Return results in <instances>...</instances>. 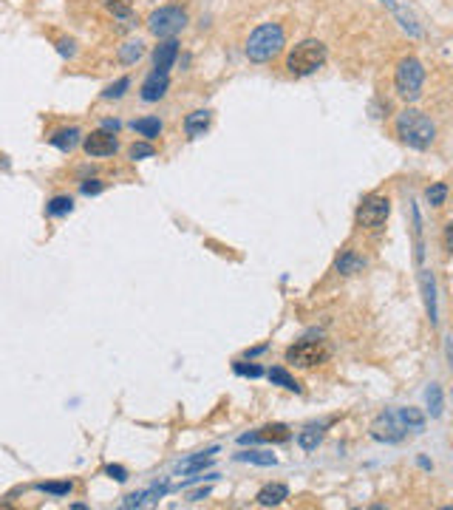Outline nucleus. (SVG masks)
<instances>
[{
    "label": "nucleus",
    "mask_w": 453,
    "mask_h": 510,
    "mask_svg": "<svg viewBox=\"0 0 453 510\" xmlns=\"http://www.w3.org/2000/svg\"><path fill=\"white\" fill-rule=\"evenodd\" d=\"M394 131H397L399 142L413 150H428L436 139V122L425 111H416V108L399 111L394 119Z\"/></svg>",
    "instance_id": "obj_1"
},
{
    "label": "nucleus",
    "mask_w": 453,
    "mask_h": 510,
    "mask_svg": "<svg viewBox=\"0 0 453 510\" xmlns=\"http://www.w3.org/2000/svg\"><path fill=\"white\" fill-rule=\"evenodd\" d=\"M286 46V32L281 23H261L258 29H253V35L247 37L244 54L250 63H272Z\"/></svg>",
    "instance_id": "obj_2"
},
{
    "label": "nucleus",
    "mask_w": 453,
    "mask_h": 510,
    "mask_svg": "<svg viewBox=\"0 0 453 510\" xmlns=\"http://www.w3.org/2000/svg\"><path fill=\"white\" fill-rule=\"evenodd\" d=\"M329 60V49L323 40L318 37H306L301 43H295L286 54V71L292 77H312L318 74Z\"/></svg>",
    "instance_id": "obj_3"
},
{
    "label": "nucleus",
    "mask_w": 453,
    "mask_h": 510,
    "mask_svg": "<svg viewBox=\"0 0 453 510\" xmlns=\"http://www.w3.org/2000/svg\"><path fill=\"white\" fill-rule=\"evenodd\" d=\"M422 85H425V66L419 57L408 54L397 63V71H394V88L397 94L405 100V102H413L422 97Z\"/></svg>",
    "instance_id": "obj_4"
},
{
    "label": "nucleus",
    "mask_w": 453,
    "mask_h": 510,
    "mask_svg": "<svg viewBox=\"0 0 453 510\" xmlns=\"http://www.w3.org/2000/svg\"><path fill=\"white\" fill-rule=\"evenodd\" d=\"M184 26H187V12L181 6H162V9L150 12V18H147V32L159 40L176 37Z\"/></svg>",
    "instance_id": "obj_5"
},
{
    "label": "nucleus",
    "mask_w": 453,
    "mask_h": 510,
    "mask_svg": "<svg viewBox=\"0 0 453 510\" xmlns=\"http://www.w3.org/2000/svg\"><path fill=\"white\" fill-rule=\"evenodd\" d=\"M329 355H332V349L326 340H306L303 338L286 349V363H295L301 369H315V366L326 363Z\"/></svg>",
    "instance_id": "obj_6"
},
{
    "label": "nucleus",
    "mask_w": 453,
    "mask_h": 510,
    "mask_svg": "<svg viewBox=\"0 0 453 510\" xmlns=\"http://www.w3.org/2000/svg\"><path fill=\"white\" fill-rule=\"evenodd\" d=\"M391 215V198L388 196H366L357 207V227L363 230H380Z\"/></svg>",
    "instance_id": "obj_7"
},
{
    "label": "nucleus",
    "mask_w": 453,
    "mask_h": 510,
    "mask_svg": "<svg viewBox=\"0 0 453 510\" xmlns=\"http://www.w3.org/2000/svg\"><path fill=\"white\" fill-rule=\"evenodd\" d=\"M368 434H371V439L385 442V445H397V442H402V439L408 437V431H405V425L399 422L397 411H380V414L371 420Z\"/></svg>",
    "instance_id": "obj_8"
},
{
    "label": "nucleus",
    "mask_w": 453,
    "mask_h": 510,
    "mask_svg": "<svg viewBox=\"0 0 453 510\" xmlns=\"http://www.w3.org/2000/svg\"><path fill=\"white\" fill-rule=\"evenodd\" d=\"M83 150H85L88 156H94V159L114 156V153L119 150V139L114 136V131L99 128V131H91V134L83 139Z\"/></svg>",
    "instance_id": "obj_9"
},
{
    "label": "nucleus",
    "mask_w": 453,
    "mask_h": 510,
    "mask_svg": "<svg viewBox=\"0 0 453 510\" xmlns=\"http://www.w3.org/2000/svg\"><path fill=\"white\" fill-rule=\"evenodd\" d=\"M289 439H292V431L284 422H272V425H264V428H258L253 434L238 437L241 445H247V442H275V445H281V442H289Z\"/></svg>",
    "instance_id": "obj_10"
},
{
    "label": "nucleus",
    "mask_w": 453,
    "mask_h": 510,
    "mask_svg": "<svg viewBox=\"0 0 453 510\" xmlns=\"http://www.w3.org/2000/svg\"><path fill=\"white\" fill-rule=\"evenodd\" d=\"M167 88H170V77L162 74V71H150L145 80H142V88H139V97L145 102H159L167 97Z\"/></svg>",
    "instance_id": "obj_11"
},
{
    "label": "nucleus",
    "mask_w": 453,
    "mask_h": 510,
    "mask_svg": "<svg viewBox=\"0 0 453 510\" xmlns=\"http://www.w3.org/2000/svg\"><path fill=\"white\" fill-rule=\"evenodd\" d=\"M419 290H422V298H425V312H428V321L430 326L439 324V304H436V278L430 270H419Z\"/></svg>",
    "instance_id": "obj_12"
},
{
    "label": "nucleus",
    "mask_w": 453,
    "mask_h": 510,
    "mask_svg": "<svg viewBox=\"0 0 453 510\" xmlns=\"http://www.w3.org/2000/svg\"><path fill=\"white\" fill-rule=\"evenodd\" d=\"M368 267V261H366V255H360L357 249H351V247H346L337 259H334V273L337 275H357V273H363Z\"/></svg>",
    "instance_id": "obj_13"
},
{
    "label": "nucleus",
    "mask_w": 453,
    "mask_h": 510,
    "mask_svg": "<svg viewBox=\"0 0 453 510\" xmlns=\"http://www.w3.org/2000/svg\"><path fill=\"white\" fill-rule=\"evenodd\" d=\"M176 57H179V40H176V37H167V40H162V43L153 49V71H162V74H167V71L173 69Z\"/></svg>",
    "instance_id": "obj_14"
},
{
    "label": "nucleus",
    "mask_w": 453,
    "mask_h": 510,
    "mask_svg": "<svg viewBox=\"0 0 453 510\" xmlns=\"http://www.w3.org/2000/svg\"><path fill=\"white\" fill-rule=\"evenodd\" d=\"M286 499H289V487H286L284 482L264 485V487L258 490V496H255V502H258L261 507H278V504H284Z\"/></svg>",
    "instance_id": "obj_15"
},
{
    "label": "nucleus",
    "mask_w": 453,
    "mask_h": 510,
    "mask_svg": "<svg viewBox=\"0 0 453 510\" xmlns=\"http://www.w3.org/2000/svg\"><path fill=\"white\" fill-rule=\"evenodd\" d=\"M164 493H167V485H153V487H147V490H139V493L125 496L122 507H145V504H156Z\"/></svg>",
    "instance_id": "obj_16"
},
{
    "label": "nucleus",
    "mask_w": 453,
    "mask_h": 510,
    "mask_svg": "<svg viewBox=\"0 0 453 510\" xmlns=\"http://www.w3.org/2000/svg\"><path fill=\"white\" fill-rule=\"evenodd\" d=\"M83 139H85V136H83V131L71 125V128H63V131H57V134H54L49 142H52L57 150H63V153H71V150H77V145H80Z\"/></svg>",
    "instance_id": "obj_17"
},
{
    "label": "nucleus",
    "mask_w": 453,
    "mask_h": 510,
    "mask_svg": "<svg viewBox=\"0 0 453 510\" xmlns=\"http://www.w3.org/2000/svg\"><path fill=\"white\" fill-rule=\"evenodd\" d=\"M212 453H215V448H207V451H201V453H193V456H187V459H181L179 462V473H204L210 465H212Z\"/></svg>",
    "instance_id": "obj_18"
},
{
    "label": "nucleus",
    "mask_w": 453,
    "mask_h": 510,
    "mask_svg": "<svg viewBox=\"0 0 453 510\" xmlns=\"http://www.w3.org/2000/svg\"><path fill=\"white\" fill-rule=\"evenodd\" d=\"M210 122H212V114H210V111H193V114L184 117V134H187L190 139L204 136V131L210 128Z\"/></svg>",
    "instance_id": "obj_19"
},
{
    "label": "nucleus",
    "mask_w": 453,
    "mask_h": 510,
    "mask_svg": "<svg viewBox=\"0 0 453 510\" xmlns=\"http://www.w3.org/2000/svg\"><path fill=\"white\" fill-rule=\"evenodd\" d=\"M397 417H399V422L405 425L408 434H422V431H425V414H422L419 408H413V405L397 408Z\"/></svg>",
    "instance_id": "obj_20"
},
{
    "label": "nucleus",
    "mask_w": 453,
    "mask_h": 510,
    "mask_svg": "<svg viewBox=\"0 0 453 510\" xmlns=\"http://www.w3.org/2000/svg\"><path fill=\"white\" fill-rule=\"evenodd\" d=\"M142 54H145V43H142V40H125V43L116 49V60H119L122 66H133V63H139V60H142Z\"/></svg>",
    "instance_id": "obj_21"
},
{
    "label": "nucleus",
    "mask_w": 453,
    "mask_h": 510,
    "mask_svg": "<svg viewBox=\"0 0 453 510\" xmlns=\"http://www.w3.org/2000/svg\"><path fill=\"white\" fill-rule=\"evenodd\" d=\"M131 128H133L139 136H145L147 142H153V139L162 134V128H164V125H162V119H159V117H139V119H133V125H131Z\"/></svg>",
    "instance_id": "obj_22"
},
{
    "label": "nucleus",
    "mask_w": 453,
    "mask_h": 510,
    "mask_svg": "<svg viewBox=\"0 0 453 510\" xmlns=\"http://www.w3.org/2000/svg\"><path fill=\"white\" fill-rule=\"evenodd\" d=\"M267 377H270V383L272 386H281V389H286V391H295V394H301L303 391V386L284 369V366H275V369H270L267 372Z\"/></svg>",
    "instance_id": "obj_23"
},
{
    "label": "nucleus",
    "mask_w": 453,
    "mask_h": 510,
    "mask_svg": "<svg viewBox=\"0 0 453 510\" xmlns=\"http://www.w3.org/2000/svg\"><path fill=\"white\" fill-rule=\"evenodd\" d=\"M323 434H326V425H306L298 434V445L303 451H318V445L323 442Z\"/></svg>",
    "instance_id": "obj_24"
},
{
    "label": "nucleus",
    "mask_w": 453,
    "mask_h": 510,
    "mask_svg": "<svg viewBox=\"0 0 453 510\" xmlns=\"http://www.w3.org/2000/svg\"><path fill=\"white\" fill-rule=\"evenodd\" d=\"M411 218H413V261L422 264L425 259V244H422V213L416 204H411Z\"/></svg>",
    "instance_id": "obj_25"
},
{
    "label": "nucleus",
    "mask_w": 453,
    "mask_h": 510,
    "mask_svg": "<svg viewBox=\"0 0 453 510\" xmlns=\"http://www.w3.org/2000/svg\"><path fill=\"white\" fill-rule=\"evenodd\" d=\"M105 9L116 20H125V26H133V4L131 0H105Z\"/></svg>",
    "instance_id": "obj_26"
},
{
    "label": "nucleus",
    "mask_w": 453,
    "mask_h": 510,
    "mask_svg": "<svg viewBox=\"0 0 453 510\" xmlns=\"http://www.w3.org/2000/svg\"><path fill=\"white\" fill-rule=\"evenodd\" d=\"M236 459L238 462H250V465H261V468L278 465V456L275 453H264V451H238Z\"/></svg>",
    "instance_id": "obj_27"
},
{
    "label": "nucleus",
    "mask_w": 453,
    "mask_h": 510,
    "mask_svg": "<svg viewBox=\"0 0 453 510\" xmlns=\"http://www.w3.org/2000/svg\"><path fill=\"white\" fill-rule=\"evenodd\" d=\"M74 210V198L71 196H54L49 204H46V213L49 215H68Z\"/></svg>",
    "instance_id": "obj_28"
},
{
    "label": "nucleus",
    "mask_w": 453,
    "mask_h": 510,
    "mask_svg": "<svg viewBox=\"0 0 453 510\" xmlns=\"http://www.w3.org/2000/svg\"><path fill=\"white\" fill-rule=\"evenodd\" d=\"M425 403H428L430 417H439V414H442V389H439V383H430V386H428Z\"/></svg>",
    "instance_id": "obj_29"
},
{
    "label": "nucleus",
    "mask_w": 453,
    "mask_h": 510,
    "mask_svg": "<svg viewBox=\"0 0 453 510\" xmlns=\"http://www.w3.org/2000/svg\"><path fill=\"white\" fill-rule=\"evenodd\" d=\"M131 88V77H119L116 83H111L105 91H102V100H122Z\"/></svg>",
    "instance_id": "obj_30"
},
{
    "label": "nucleus",
    "mask_w": 453,
    "mask_h": 510,
    "mask_svg": "<svg viewBox=\"0 0 453 510\" xmlns=\"http://www.w3.org/2000/svg\"><path fill=\"white\" fill-rule=\"evenodd\" d=\"M428 201H430V207H442L445 204V198H447V184L445 182H433L430 187H428Z\"/></svg>",
    "instance_id": "obj_31"
},
{
    "label": "nucleus",
    "mask_w": 453,
    "mask_h": 510,
    "mask_svg": "<svg viewBox=\"0 0 453 510\" xmlns=\"http://www.w3.org/2000/svg\"><path fill=\"white\" fill-rule=\"evenodd\" d=\"M37 490L52 493V496H68L74 490V482H40Z\"/></svg>",
    "instance_id": "obj_32"
},
{
    "label": "nucleus",
    "mask_w": 453,
    "mask_h": 510,
    "mask_svg": "<svg viewBox=\"0 0 453 510\" xmlns=\"http://www.w3.org/2000/svg\"><path fill=\"white\" fill-rule=\"evenodd\" d=\"M128 156H131L133 162H139V159H150V156H156V148H153L150 142H133V145H131V150H128Z\"/></svg>",
    "instance_id": "obj_33"
},
{
    "label": "nucleus",
    "mask_w": 453,
    "mask_h": 510,
    "mask_svg": "<svg viewBox=\"0 0 453 510\" xmlns=\"http://www.w3.org/2000/svg\"><path fill=\"white\" fill-rule=\"evenodd\" d=\"M233 372L238 377H264V369L258 363H244V360H236L233 363Z\"/></svg>",
    "instance_id": "obj_34"
},
{
    "label": "nucleus",
    "mask_w": 453,
    "mask_h": 510,
    "mask_svg": "<svg viewBox=\"0 0 453 510\" xmlns=\"http://www.w3.org/2000/svg\"><path fill=\"white\" fill-rule=\"evenodd\" d=\"M57 52H60V57L74 60V57H77V43H74L71 37H60V40H57Z\"/></svg>",
    "instance_id": "obj_35"
},
{
    "label": "nucleus",
    "mask_w": 453,
    "mask_h": 510,
    "mask_svg": "<svg viewBox=\"0 0 453 510\" xmlns=\"http://www.w3.org/2000/svg\"><path fill=\"white\" fill-rule=\"evenodd\" d=\"M102 187H105V184H102L99 179H85V182H83V193H85V196H97V193H102Z\"/></svg>",
    "instance_id": "obj_36"
},
{
    "label": "nucleus",
    "mask_w": 453,
    "mask_h": 510,
    "mask_svg": "<svg viewBox=\"0 0 453 510\" xmlns=\"http://www.w3.org/2000/svg\"><path fill=\"white\" fill-rule=\"evenodd\" d=\"M105 473L111 479H116V482H128V470L122 465H105Z\"/></svg>",
    "instance_id": "obj_37"
},
{
    "label": "nucleus",
    "mask_w": 453,
    "mask_h": 510,
    "mask_svg": "<svg viewBox=\"0 0 453 510\" xmlns=\"http://www.w3.org/2000/svg\"><path fill=\"white\" fill-rule=\"evenodd\" d=\"M445 249L453 252V221H447V227H445Z\"/></svg>",
    "instance_id": "obj_38"
},
{
    "label": "nucleus",
    "mask_w": 453,
    "mask_h": 510,
    "mask_svg": "<svg viewBox=\"0 0 453 510\" xmlns=\"http://www.w3.org/2000/svg\"><path fill=\"white\" fill-rule=\"evenodd\" d=\"M445 357H447L450 372H453V338H445Z\"/></svg>",
    "instance_id": "obj_39"
},
{
    "label": "nucleus",
    "mask_w": 453,
    "mask_h": 510,
    "mask_svg": "<svg viewBox=\"0 0 453 510\" xmlns=\"http://www.w3.org/2000/svg\"><path fill=\"white\" fill-rule=\"evenodd\" d=\"M267 349H270V346H267V343H264V346H255V349H247V357H250V360H253V357H258V355H264V352H267Z\"/></svg>",
    "instance_id": "obj_40"
},
{
    "label": "nucleus",
    "mask_w": 453,
    "mask_h": 510,
    "mask_svg": "<svg viewBox=\"0 0 453 510\" xmlns=\"http://www.w3.org/2000/svg\"><path fill=\"white\" fill-rule=\"evenodd\" d=\"M204 496H210V487H201V490H195V493H190V502H201Z\"/></svg>",
    "instance_id": "obj_41"
},
{
    "label": "nucleus",
    "mask_w": 453,
    "mask_h": 510,
    "mask_svg": "<svg viewBox=\"0 0 453 510\" xmlns=\"http://www.w3.org/2000/svg\"><path fill=\"white\" fill-rule=\"evenodd\" d=\"M102 128H105V131H114V134H116V131H119V122H116V119H105V122H102Z\"/></svg>",
    "instance_id": "obj_42"
},
{
    "label": "nucleus",
    "mask_w": 453,
    "mask_h": 510,
    "mask_svg": "<svg viewBox=\"0 0 453 510\" xmlns=\"http://www.w3.org/2000/svg\"><path fill=\"white\" fill-rule=\"evenodd\" d=\"M419 468H425V470H430V468H433V465H430V462H428V459H425V456H419Z\"/></svg>",
    "instance_id": "obj_43"
}]
</instances>
